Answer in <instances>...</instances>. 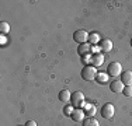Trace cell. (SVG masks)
Here are the masks:
<instances>
[{
    "label": "cell",
    "mask_w": 132,
    "mask_h": 126,
    "mask_svg": "<svg viewBox=\"0 0 132 126\" xmlns=\"http://www.w3.org/2000/svg\"><path fill=\"white\" fill-rule=\"evenodd\" d=\"M9 31H10V25H9V23H0V32L2 34H7Z\"/></svg>",
    "instance_id": "17"
},
{
    "label": "cell",
    "mask_w": 132,
    "mask_h": 126,
    "mask_svg": "<svg viewBox=\"0 0 132 126\" xmlns=\"http://www.w3.org/2000/svg\"><path fill=\"white\" fill-rule=\"evenodd\" d=\"M89 35L90 34H87V31L77 30L76 32L73 34V39L76 41V42H79V43H86L87 41H89Z\"/></svg>",
    "instance_id": "4"
},
{
    "label": "cell",
    "mask_w": 132,
    "mask_h": 126,
    "mask_svg": "<svg viewBox=\"0 0 132 126\" xmlns=\"http://www.w3.org/2000/svg\"><path fill=\"white\" fill-rule=\"evenodd\" d=\"M92 50H93L94 53H100V50H101V48H100V46H96V45H94V46H92Z\"/></svg>",
    "instance_id": "21"
},
{
    "label": "cell",
    "mask_w": 132,
    "mask_h": 126,
    "mask_svg": "<svg viewBox=\"0 0 132 126\" xmlns=\"http://www.w3.org/2000/svg\"><path fill=\"white\" fill-rule=\"evenodd\" d=\"M124 84H122L121 80H114L111 81V84H110V90L112 91V93H122V90H124Z\"/></svg>",
    "instance_id": "8"
},
{
    "label": "cell",
    "mask_w": 132,
    "mask_h": 126,
    "mask_svg": "<svg viewBox=\"0 0 132 126\" xmlns=\"http://www.w3.org/2000/svg\"><path fill=\"white\" fill-rule=\"evenodd\" d=\"M24 126H37V122L35 121H27V123Z\"/></svg>",
    "instance_id": "22"
},
{
    "label": "cell",
    "mask_w": 132,
    "mask_h": 126,
    "mask_svg": "<svg viewBox=\"0 0 132 126\" xmlns=\"http://www.w3.org/2000/svg\"><path fill=\"white\" fill-rule=\"evenodd\" d=\"M121 81L124 86H132V71L125 70L121 73Z\"/></svg>",
    "instance_id": "7"
},
{
    "label": "cell",
    "mask_w": 132,
    "mask_h": 126,
    "mask_svg": "<svg viewBox=\"0 0 132 126\" xmlns=\"http://www.w3.org/2000/svg\"><path fill=\"white\" fill-rule=\"evenodd\" d=\"M96 81H97V83H101V84L107 83V81H108V74H107V73H97Z\"/></svg>",
    "instance_id": "15"
},
{
    "label": "cell",
    "mask_w": 132,
    "mask_h": 126,
    "mask_svg": "<svg viewBox=\"0 0 132 126\" xmlns=\"http://www.w3.org/2000/svg\"><path fill=\"white\" fill-rule=\"evenodd\" d=\"M84 116H86V113H84V109L76 108V109L73 111V113H72L70 118L73 119L75 122H83V121H84Z\"/></svg>",
    "instance_id": "6"
},
{
    "label": "cell",
    "mask_w": 132,
    "mask_h": 126,
    "mask_svg": "<svg viewBox=\"0 0 132 126\" xmlns=\"http://www.w3.org/2000/svg\"><path fill=\"white\" fill-rule=\"evenodd\" d=\"M98 41H100V35L97 32H93V34H90V35H89V42L90 43L96 45V43H98Z\"/></svg>",
    "instance_id": "16"
},
{
    "label": "cell",
    "mask_w": 132,
    "mask_h": 126,
    "mask_svg": "<svg viewBox=\"0 0 132 126\" xmlns=\"http://www.w3.org/2000/svg\"><path fill=\"white\" fill-rule=\"evenodd\" d=\"M90 50H92V46L90 43H80V46L77 48V53L80 56H86V55H90Z\"/></svg>",
    "instance_id": "10"
},
{
    "label": "cell",
    "mask_w": 132,
    "mask_h": 126,
    "mask_svg": "<svg viewBox=\"0 0 132 126\" xmlns=\"http://www.w3.org/2000/svg\"><path fill=\"white\" fill-rule=\"evenodd\" d=\"M96 76H97V70L94 66H84V69L81 70V78L86 81L96 80Z\"/></svg>",
    "instance_id": "1"
},
{
    "label": "cell",
    "mask_w": 132,
    "mask_h": 126,
    "mask_svg": "<svg viewBox=\"0 0 132 126\" xmlns=\"http://www.w3.org/2000/svg\"><path fill=\"white\" fill-rule=\"evenodd\" d=\"M70 101H72V105H73L75 108H81V106L86 105V104H84V94L81 93V91H76V93L72 94Z\"/></svg>",
    "instance_id": "2"
},
{
    "label": "cell",
    "mask_w": 132,
    "mask_h": 126,
    "mask_svg": "<svg viewBox=\"0 0 132 126\" xmlns=\"http://www.w3.org/2000/svg\"><path fill=\"white\" fill-rule=\"evenodd\" d=\"M84 113L89 116H93L94 113H96V106L93 105V104H87V105H84Z\"/></svg>",
    "instance_id": "14"
},
{
    "label": "cell",
    "mask_w": 132,
    "mask_h": 126,
    "mask_svg": "<svg viewBox=\"0 0 132 126\" xmlns=\"http://www.w3.org/2000/svg\"><path fill=\"white\" fill-rule=\"evenodd\" d=\"M122 94L125 97H132V86H125L122 90Z\"/></svg>",
    "instance_id": "19"
},
{
    "label": "cell",
    "mask_w": 132,
    "mask_h": 126,
    "mask_svg": "<svg viewBox=\"0 0 132 126\" xmlns=\"http://www.w3.org/2000/svg\"><path fill=\"white\" fill-rule=\"evenodd\" d=\"M100 113H101V116L104 119H111L112 116H114V113H115V108H114V105L112 104H104L103 105V108H101V111H100Z\"/></svg>",
    "instance_id": "3"
},
{
    "label": "cell",
    "mask_w": 132,
    "mask_h": 126,
    "mask_svg": "<svg viewBox=\"0 0 132 126\" xmlns=\"http://www.w3.org/2000/svg\"><path fill=\"white\" fill-rule=\"evenodd\" d=\"M73 111H75V106L73 105H66L65 108H63V113H65L66 116H72Z\"/></svg>",
    "instance_id": "18"
},
{
    "label": "cell",
    "mask_w": 132,
    "mask_h": 126,
    "mask_svg": "<svg viewBox=\"0 0 132 126\" xmlns=\"http://www.w3.org/2000/svg\"><path fill=\"white\" fill-rule=\"evenodd\" d=\"M100 48H101V50H104V52H110L112 49V42L110 39H101Z\"/></svg>",
    "instance_id": "11"
},
{
    "label": "cell",
    "mask_w": 132,
    "mask_h": 126,
    "mask_svg": "<svg viewBox=\"0 0 132 126\" xmlns=\"http://www.w3.org/2000/svg\"><path fill=\"white\" fill-rule=\"evenodd\" d=\"M103 62H104V56H103L101 53H94V55H92V65L94 67L101 66Z\"/></svg>",
    "instance_id": "9"
},
{
    "label": "cell",
    "mask_w": 132,
    "mask_h": 126,
    "mask_svg": "<svg viewBox=\"0 0 132 126\" xmlns=\"http://www.w3.org/2000/svg\"><path fill=\"white\" fill-rule=\"evenodd\" d=\"M83 126H100V123H98V121H97L96 118L89 116V118H86L83 121Z\"/></svg>",
    "instance_id": "12"
},
{
    "label": "cell",
    "mask_w": 132,
    "mask_h": 126,
    "mask_svg": "<svg viewBox=\"0 0 132 126\" xmlns=\"http://www.w3.org/2000/svg\"><path fill=\"white\" fill-rule=\"evenodd\" d=\"M81 58H83V62L86 63H92V55H86V56H81Z\"/></svg>",
    "instance_id": "20"
},
{
    "label": "cell",
    "mask_w": 132,
    "mask_h": 126,
    "mask_svg": "<svg viewBox=\"0 0 132 126\" xmlns=\"http://www.w3.org/2000/svg\"><path fill=\"white\" fill-rule=\"evenodd\" d=\"M131 46H132V39H131Z\"/></svg>",
    "instance_id": "23"
},
{
    "label": "cell",
    "mask_w": 132,
    "mask_h": 126,
    "mask_svg": "<svg viewBox=\"0 0 132 126\" xmlns=\"http://www.w3.org/2000/svg\"><path fill=\"white\" fill-rule=\"evenodd\" d=\"M107 70H108V74L111 76V77H117V76L121 74L122 66H121V63H118V62H112V63H110Z\"/></svg>",
    "instance_id": "5"
},
{
    "label": "cell",
    "mask_w": 132,
    "mask_h": 126,
    "mask_svg": "<svg viewBox=\"0 0 132 126\" xmlns=\"http://www.w3.org/2000/svg\"><path fill=\"white\" fill-rule=\"evenodd\" d=\"M70 93H69L68 90H62L61 93H59V101H62V102H68L69 100H70Z\"/></svg>",
    "instance_id": "13"
}]
</instances>
